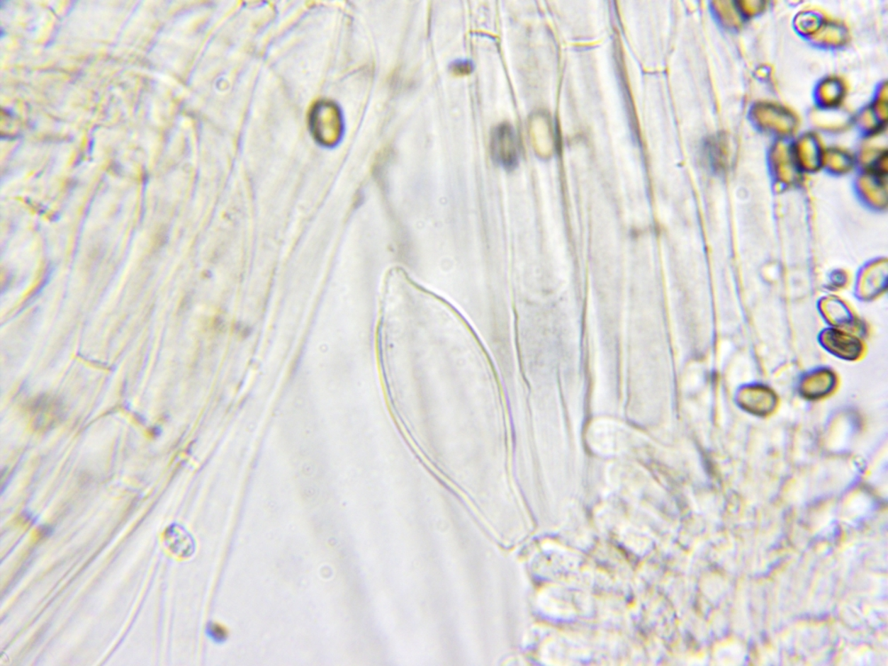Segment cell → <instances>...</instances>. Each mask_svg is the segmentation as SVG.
Returning <instances> with one entry per match:
<instances>
[{"instance_id": "7a4b0ae2", "label": "cell", "mask_w": 888, "mask_h": 666, "mask_svg": "<svg viewBox=\"0 0 888 666\" xmlns=\"http://www.w3.org/2000/svg\"><path fill=\"white\" fill-rule=\"evenodd\" d=\"M493 154L504 166H514L517 159L514 132L508 126H500L493 135Z\"/></svg>"}, {"instance_id": "3957f363", "label": "cell", "mask_w": 888, "mask_h": 666, "mask_svg": "<svg viewBox=\"0 0 888 666\" xmlns=\"http://www.w3.org/2000/svg\"><path fill=\"white\" fill-rule=\"evenodd\" d=\"M164 541H166L168 548H170L176 555H182L186 553L182 546H186L189 549L191 548V545L189 543V536L186 534L185 531H182L178 526H171L170 528L167 529L166 539Z\"/></svg>"}, {"instance_id": "277c9868", "label": "cell", "mask_w": 888, "mask_h": 666, "mask_svg": "<svg viewBox=\"0 0 888 666\" xmlns=\"http://www.w3.org/2000/svg\"><path fill=\"white\" fill-rule=\"evenodd\" d=\"M209 633L214 640H223L226 638L225 629H224L223 626L218 625V623L210 626Z\"/></svg>"}, {"instance_id": "6da1fadb", "label": "cell", "mask_w": 888, "mask_h": 666, "mask_svg": "<svg viewBox=\"0 0 888 666\" xmlns=\"http://www.w3.org/2000/svg\"><path fill=\"white\" fill-rule=\"evenodd\" d=\"M339 121L338 111L335 107L326 103L318 105L311 120L315 137L322 145L325 143L331 145L339 135Z\"/></svg>"}]
</instances>
